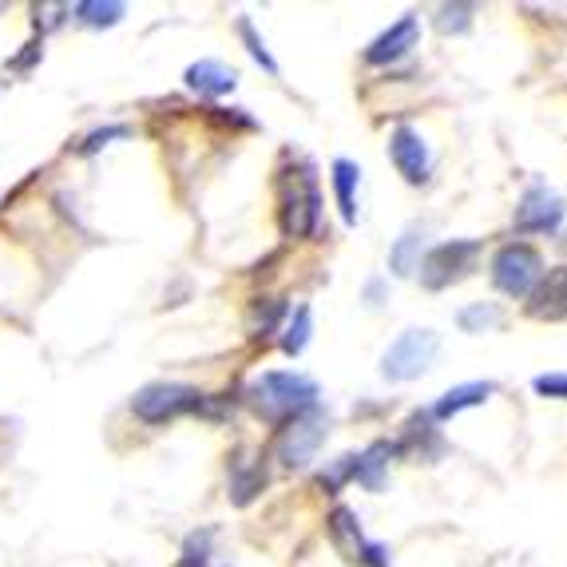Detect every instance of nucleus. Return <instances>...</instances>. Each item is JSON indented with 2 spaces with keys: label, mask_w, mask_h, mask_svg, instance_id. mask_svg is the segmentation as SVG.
Returning <instances> with one entry per match:
<instances>
[{
  "label": "nucleus",
  "mask_w": 567,
  "mask_h": 567,
  "mask_svg": "<svg viewBox=\"0 0 567 567\" xmlns=\"http://www.w3.org/2000/svg\"><path fill=\"white\" fill-rule=\"evenodd\" d=\"M378 298H381V282H373L369 286V306H378Z\"/></svg>",
  "instance_id": "a878e982"
},
{
  "label": "nucleus",
  "mask_w": 567,
  "mask_h": 567,
  "mask_svg": "<svg viewBox=\"0 0 567 567\" xmlns=\"http://www.w3.org/2000/svg\"><path fill=\"white\" fill-rule=\"evenodd\" d=\"M310 333H313V313L310 306H298L293 310V322L286 326V338H282V350L290 353V358H298V353L310 346Z\"/></svg>",
  "instance_id": "6ab92c4d"
},
{
  "label": "nucleus",
  "mask_w": 567,
  "mask_h": 567,
  "mask_svg": "<svg viewBox=\"0 0 567 567\" xmlns=\"http://www.w3.org/2000/svg\"><path fill=\"white\" fill-rule=\"evenodd\" d=\"M207 544H210L207 532H203V539H199V536H190L187 551H183V559H179L175 567H207Z\"/></svg>",
  "instance_id": "5701e85b"
},
{
  "label": "nucleus",
  "mask_w": 567,
  "mask_h": 567,
  "mask_svg": "<svg viewBox=\"0 0 567 567\" xmlns=\"http://www.w3.org/2000/svg\"><path fill=\"white\" fill-rule=\"evenodd\" d=\"M473 29V4H441L436 9V32H445V37H461V32Z\"/></svg>",
  "instance_id": "412c9836"
},
{
  "label": "nucleus",
  "mask_w": 567,
  "mask_h": 567,
  "mask_svg": "<svg viewBox=\"0 0 567 567\" xmlns=\"http://www.w3.org/2000/svg\"><path fill=\"white\" fill-rule=\"evenodd\" d=\"M187 87L190 92H199V95H227V92H235V84H238V72L235 68H227L223 60H199V64H190L187 68Z\"/></svg>",
  "instance_id": "f8f14e48"
},
{
  "label": "nucleus",
  "mask_w": 567,
  "mask_h": 567,
  "mask_svg": "<svg viewBox=\"0 0 567 567\" xmlns=\"http://www.w3.org/2000/svg\"><path fill=\"white\" fill-rule=\"evenodd\" d=\"M238 32H243L246 48H250V56H255L258 64H262L266 72H270V76H278V64H275V56H270V52H266V40L255 32V24H250V20H243V24H238Z\"/></svg>",
  "instance_id": "4be33fe9"
},
{
  "label": "nucleus",
  "mask_w": 567,
  "mask_h": 567,
  "mask_svg": "<svg viewBox=\"0 0 567 567\" xmlns=\"http://www.w3.org/2000/svg\"><path fill=\"white\" fill-rule=\"evenodd\" d=\"M389 159L401 171V179L413 183V187H421L429 179V147L421 140V132H413V127H393V135H389Z\"/></svg>",
  "instance_id": "1a4fd4ad"
},
{
  "label": "nucleus",
  "mask_w": 567,
  "mask_h": 567,
  "mask_svg": "<svg viewBox=\"0 0 567 567\" xmlns=\"http://www.w3.org/2000/svg\"><path fill=\"white\" fill-rule=\"evenodd\" d=\"M322 215V190L310 167H293L282 175V235L306 238Z\"/></svg>",
  "instance_id": "f03ea898"
},
{
  "label": "nucleus",
  "mask_w": 567,
  "mask_h": 567,
  "mask_svg": "<svg viewBox=\"0 0 567 567\" xmlns=\"http://www.w3.org/2000/svg\"><path fill=\"white\" fill-rule=\"evenodd\" d=\"M203 393L179 381H155V385H143L132 398V413L147 425H163V421H175L183 413H199Z\"/></svg>",
  "instance_id": "7ed1b4c3"
},
{
  "label": "nucleus",
  "mask_w": 567,
  "mask_h": 567,
  "mask_svg": "<svg viewBox=\"0 0 567 567\" xmlns=\"http://www.w3.org/2000/svg\"><path fill=\"white\" fill-rule=\"evenodd\" d=\"M528 313L539 322H564L567 318V266H556L539 278L536 290L528 293Z\"/></svg>",
  "instance_id": "9d476101"
},
{
  "label": "nucleus",
  "mask_w": 567,
  "mask_h": 567,
  "mask_svg": "<svg viewBox=\"0 0 567 567\" xmlns=\"http://www.w3.org/2000/svg\"><path fill=\"white\" fill-rule=\"evenodd\" d=\"M536 393L567 401V373H544V378H536Z\"/></svg>",
  "instance_id": "b1692460"
},
{
  "label": "nucleus",
  "mask_w": 567,
  "mask_h": 567,
  "mask_svg": "<svg viewBox=\"0 0 567 567\" xmlns=\"http://www.w3.org/2000/svg\"><path fill=\"white\" fill-rule=\"evenodd\" d=\"M436 350H441V338L433 330H405L381 358V373L389 381H416L421 373H429Z\"/></svg>",
  "instance_id": "20e7f679"
},
{
  "label": "nucleus",
  "mask_w": 567,
  "mask_h": 567,
  "mask_svg": "<svg viewBox=\"0 0 567 567\" xmlns=\"http://www.w3.org/2000/svg\"><path fill=\"white\" fill-rule=\"evenodd\" d=\"M481 258V243L473 238H456V243H441L433 246L429 255H421V266H416V275H421V286L425 290H445V286L461 282L473 262Z\"/></svg>",
  "instance_id": "39448f33"
},
{
  "label": "nucleus",
  "mask_w": 567,
  "mask_h": 567,
  "mask_svg": "<svg viewBox=\"0 0 567 567\" xmlns=\"http://www.w3.org/2000/svg\"><path fill=\"white\" fill-rule=\"evenodd\" d=\"M492 393H496V385H492V381H468V385H456V389H449L445 398L436 401V409H433V413L441 416V421H449V416L464 413V409L484 405V401H488Z\"/></svg>",
  "instance_id": "4468645a"
},
{
  "label": "nucleus",
  "mask_w": 567,
  "mask_h": 567,
  "mask_svg": "<svg viewBox=\"0 0 567 567\" xmlns=\"http://www.w3.org/2000/svg\"><path fill=\"white\" fill-rule=\"evenodd\" d=\"M72 12H76L84 24H92V29H112V24H120L127 9H123L120 0H107V4H100V0H80Z\"/></svg>",
  "instance_id": "a211bd4d"
},
{
  "label": "nucleus",
  "mask_w": 567,
  "mask_h": 567,
  "mask_svg": "<svg viewBox=\"0 0 567 567\" xmlns=\"http://www.w3.org/2000/svg\"><path fill=\"white\" fill-rule=\"evenodd\" d=\"M266 484V468L262 461H255L250 453H238L230 464V492H235V504H250L262 492Z\"/></svg>",
  "instance_id": "ddd939ff"
},
{
  "label": "nucleus",
  "mask_w": 567,
  "mask_h": 567,
  "mask_svg": "<svg viewBox=\"0 0 567 567\" xmlns=\"http://www.w3.org/2000/svg\"><path fill=\"white\" fill-rule=\"evenodd\" d=\"M544 278V258L524 243H508L492 258V286L508 298H528Z\"/></svg>",
  "instance_id": "423d86ee"
},
{
  "label": "nucleus",
  "mask_w": 567,
  "mask_h": 567,
  "mask_svg": "<svg viewBox=\"0 0 567 567\" xmlns=\"http://www.w3.org/2000/svg\"><path fill=\"white\" fill-rule=\"evenodd\" d=\"M326 436H330V416L322 409L293 416V421H286L282 441H278V461L290 464V468H302V464H310L318 456V449L326 445Z\"/></svg>",
  "instance_id": "0eeeda50"
},
{
  "label": "nucleus",
  "mask_w": 567,
  "mask_h": 567,
  "mask_svg": "<svg viewBox=\"0 0 567 567\" xmlns=\"http://www.w3.org/2000/svg\"><path fill=\"white\" fill-rule=\"evenodd\" d=\"M416 37H421V24H416L413 12H405L393 29H385L365 48V64H393V60L405 56L409 48H416Z\"/></svg>",
  "instance_id": "9b49d317"
},
{
  "label": "nucleus",
  "mask_w": 567,
  "mask_h": 567,
  "mask_svg": "<svg viewBox=\"0 0 567 567\" xmlns=\"http://www.w3.org/2000/svg\"><path fill=\"white\" fill-rule=\"evenodd\" d=\"M456 322H461V330H464V333H484V330H496V326H501V310H496V306H492V302L464 306V310H461V318H456Z\"/></svg>",
  "instance_id": "aec40b11"
},
{
  "label": "nucleus",
  "mask_w": 567,
  "mask_h": 567,
  "mask_svg": "<svg viewBox=\"0 0 567 567\" xmlns=\"http://www.w3.org/2000/svg\"><path fill=\"white\" fill-rule=\"evenodd\" d=\"M358 179H361L358 163H350V159L333 163V195H338L341 218H346L350 227L358 223Z\"/></svg>",
  "instance_id": "dca6fc26"
},
{
  "label": "nucleus",
  "mask_w": 567,
  "mask_h": 567,
  "mask_svg": "<svg viewBox=\"0 0 567 567\" xmlns=\"http://www.w3.org/2000/svg\"><path fill=\"white\" fill-rule=\"evenodd\" d=\"M123 135H127V127H104V132H95L92 140H87L84 147H80V152H100V147H104L107 140H123Z\"/></svg>",
  "instance_id": "393cba45"
},
{
  "label": "nucleus",
  "mask_w": 567,
  "mask_h": 567,
  "mask_svg": "<svg viewBox=\"0 0 567 567\" xmlns=\"http://www.w3.org/2000/svg\"><path fill=\"white\" fill-rule=\"evenodd\" d=\"M246 401L262 413L266 421H293V416L318 409V385L306 373H290V369H270L262 378L250 381Z\"/></svg>",
  "instance_id": "f257e3e1"
},
{
  "label": "nucleus",
  "mask_w": 567,
  "mask_h": 567,
  "mask_svg": "<svg viewBox=\"0 0 567 567\" xmlns=\"http://www.w3.org/2000/svg\"><path fill=\"white\" fill-rule=\"evenodd\" d=\"M421 246H425V230L421 227H409L405 235L393 243V250H389V270L398 278H409L421 266Z\"/></svg>",
  "instance_id": "f3484780"
},
{
  "label": "nucleus",
  "mask_w": 567,
  "mask_h": 567,
  "mask_svg": "<svg viewBox=\"0 0 567 567\" xmlns=\"http://www.w3.org/2000/svg\"><path fill=\"white\" fill-rule=\"evenodd\" d=\"M330 532H333V539H338V548L346 551V556L358 559V564H365V556H369V548H373V544H365V539H361L358 516H353L350 508H333Z\"/></svg>",
  "instance_id": "2eb2a0df"
},
{
  "label": "nucleus",
  "mask_w": 567,
  "mask_h": 567,
  "mask_svg": "<svg viewBox=\"0 0 567 567\" xmlns=\"http://www.w3.org/2000/svg\"><path fill=\"white\" fill-rule=\"evenodd\" d=\"M564 215H567V207L556 190L532 187L520 199V207H516V230H520V235H548V230H556L559 223H564Z\"/></svg>",
  "instance_id": "6e6552de"
}]
</instances>
